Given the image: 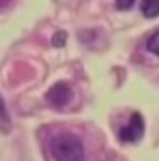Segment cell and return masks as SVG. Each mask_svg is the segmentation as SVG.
Masks as SVG:
<instances>
[{"mask_svg":"<svg viewBox=\"0 0 159 161\" xmlns=\"http://www.w3.org/2000/svg\"><path fill=\"white\" fill-rule=\"evenodd\" d=\"M50 153L56 161H84V146L74 135L63 133L50 142Z\"/></svg>","mask_w":159,"mask_h":161,"instance_id":"cell-1","label":"cell"},{"mask_svg":"<svg viewBox=\"0 0 159 161\" xmlns=\"http://www.w3.org/2000/svg\"><path fill=\"white\" fill-rule=\"evenodd\" d=\"M145 130V122L140 112H133L128 120V125L119 130V140L121 143H136L141 140Z\"/></svg>","mask_w":159,"mask_h":161,"instance_id":"cell-2","label":"cell"},{"mask_svg":"<svg viewBox=\"0 0 159 161\" xmlns=\"http://www.w3.org/2000/svg\"><path fill=\"white\" fill-rule=\"evenodd\" d=\"M73 97L71 88L69 84L60 81L57 84H54L53 87H50V90L46 94V100L54 107H64Z\"/></svg>","mask_w":159,"mask_h":161,"instance_id":"cell-3","label":"cell"},{"mask_svg":"<svg viewBox=\"0 0 159 161\" xmlns=\"http://www.w3.org/2000/svg\"><path fill=\"white\" fill-rule=\"evenodd\" d=\"M140 8L144 17L156 18L159 15V0H142Z\"/></svg>","mask_w":159,"mask_h":161,"instance_id":"cell-4","label":"cell"},{"mask_svg":"<svg viewBox=\"0 0 159 161\" xmlns=\"http://www.w3.org/2000/svg\"><path fill=\"white\" fill-rule=\"evenodd\" d=\"M0 130H3L4 133H8L11 130V119L2 95H0Z\"/></svg>","mask_w":159,"mask_h":161,"instance_id":"cell-5","label":"cell"},{"mask_svg":"<svg viewBox=\"0 0 159 161\" xmlns=\"http://www.w3.org/2000/svg\"><path fill=\"white\" fill-rule=\"evenodd\" d=\"M146 49H148L151 53L159 56V31L152 34L148 38V41H146Z\"/></svg>","mask_w":159,"mask_h":161,"instance_id":"cell-6","label":"cell"},{"mask_svg":"<svg viewBox=\"0 0 159 161\" xmlns=\"http://www.w3.org/2000/svg\"><path fill=\"white\" fill-rule=\"evenodd\" d=\"M134 3H136V0H116V6L120 10H128L130 7H133Z\"/></svg>","mask_w":159,"mask_h":161,"instance_id":"cell-7","label":"cell"}]
</instances>
